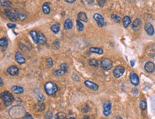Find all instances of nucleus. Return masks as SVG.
<instances>
[{"mask_svg":"<svg viewBox=\"0 0 155 119\" xmlns=\"http://www.w3.org/2000/svg\"><path fill=\"white\" fill-rule=\"evenodd\" d=\"M60 47V43L59 40H55L53 43H52V48L54 49H59Z\"/></svg>","mask_w":155,"mask_h":119,"instance_id":"obj_30","label":"nucleus"},{"mask_svg":"<svg viewBox=\"0 0 155 119\" xmlns=\"http://www.w3.org/2000/svg\"><path fill=\"white\" fill-rule=\"evenodd\" d=\"M93 18L96 21V22L97 23V25L99 26L102 27V26H104L106 25V23L104 21V18L100 14H99V13L94 14V16H93Z\"/></svg>","mask_w":155,"mask_h":119,"instance_id":"obj_4","label":"nucleus"},{"mask_svg":"<svg viewBox=\"0 0 155 119\" xmlns=\"http://www.w3.org/2000/svg\"><path fill=\"white\" fill-rule=\"evenodd\" d=\"M111 112V103L110 101H106L103 105V113L105 116H109Z\"/></svg>","mask_w":155,"mask_h":119,"instance_id":"obj_7","label":"nucleus"},{"mask_svg":"<svg viewBox=\"0 0 155 119\" xmlns=\"http://www.w3.org/2000/svg\"><path fill=\"white\" fill-rule=\"evenodd\" d=\"M89 51L91 53H93V54H103L104 53V51L102 48H99V47H91L90 49H89Z\"/></svg>","mask_w":155,"mask_h":119,"instance_id":"obj_18","label":"nucleus"},{"mask_svg":"<svg viewBox=\"0 0 155 119\" xmlns=\"http://www.w3.org/2000/svg\"><path fill=\"white\" fill-rule=\"evenodd\" d=\"M84 83V85H85L87 88H89V89H91V90H92V91H97V90L99 89V86H98L97 84L92 82V81L87 80V81H85Z\"/></svg>","mask_w":155,"mask_h":119,"instance_id":"obj_11","label":"nucleus"},{"mask_svg":"<svg viewBox=\"0 0 155 119\" xmlns=\"http://www.w3.org/2000/svg\"><path fill=\"white\" fill-rule=\"evenodd\" d=\"M60 67H61V69L63 70L65 73L67 72V70H68V66H67L66 64H62L61 66H60Z\"/></svg>","mask_w":155,"mask_h":119,"instance_id":"obj_36","label":"nucleus"},{"mask_svg":"<svg viewBox=\"0 0 155 119\" xmlns=\"http://www.w3.org/2000/svg\"><path fill=\"white\" fill-rule=\"evenodd\" d=\"M141 26H142V21H141V20L139 19H135V20L133 21V23H132V28L133 30L137 31V30H138V29L141 27Z\"/></svg>","mask_w":155,"mask_h":119,"instance_id":"obj_15","label":"nucleus"},{"mask_svg":"<svg viewBox=\"0 0 155 119\" xmlns=\"http://www.w3.org/2000/svg\"><path fill=\"white\" fill-rule=\"evenodd\" d=\"M144 29L146 32V34L149 36H153L154 34V29L152 24L149 22H146L144 25Z\"/></svg>","mask_w":155,"mask_h":119,"instance_id":"obj_8","label":"nucleus"},{"mask_svg":"<svg viewBox=\"0 0 155 119\" xmlns=\"http://www.w3.org/2000/svg\"><path fill=\"white\" fill-rule=\"evenodd\" d=\"M64 27L66 30L72 29V27H73V22H72L71 19H66L65 20V21L64 23Z\"/></svg>","mask_w":155,"mask_h":119,"instance_id":"obj_17","label":"nucleus"},{"mask_svg":"<svg viewBox=\"0 0 155 119\" xmlns=\"http://www.w3.org/2000/svg\"><path fill=\"white\" fill-rule=\"evenodd\" d=\"M46 65H47V67L48 68H50L53 66V61L52 59V58H48L46 60Z\"/></svg>","mask_w":155,"mask_h":119,"instance_id":"obj_32","label":"nucleus"},{"mask_svg":"<svg viewBox=\"0 0 155 119\" xmlns=\"http://www.w3.org/2000/svg\"><path fill=\"white\" fill-rule=\"evenodd\" d=\"M44 90L47 95L54 96L58 91V86L52 81H47L44 85Z\"/></svg>","mask_w":155,"mask_h":119,"instance_id":"obj_1","label":"nucleus"},{"mask_svg":"<svg viewBox=\"0 0 155 119\" xmlns=\"http://www.w3.org/2000/svg\"><path fill=\"white\" fill-rule=\"evenodd\" d=\"M23 119H34V118H33L29 113H27L24 115V116L23 117Z\"/></svg>","mask_w":155,"mask_h":119,"instance_id":"obj_39","label":"nucleus"},{"mask_svg":"<svg viewBox=\"0 0 155 119\" xmlns=\"http://www.w3.org/2000/svg\"><path fill=\"white\" fill-rule=\"evenodd\" d=\"M19 69L16 66H10L7 68V72L11 76H16V75H17L19 73Z\"/></svg>","mask_w":155,"mask_h":119,"instance_id":"obj_13","label":"nucleus"},{"mask_svg":"<svg viewBox=\"0 0 155 119\" xmlns=\"http://www.w3.org/2000/svg\"><path fill=\"white\" fill-rule=\"evenodd\" d=\"M76 27H77V29H78V30H79L80 31H82L84 30V24L81 22V21L77 20V21H76Z\"/></svg>","mask_w":155,"mask_h":119,"instance_id":"obj_28","label":"nucleus"},{"mask_svg":"<svg viewBox=\"0 0 155 119\" xmlns=\"http://www.w3.org/2000/svg\"><path fill=\"white\" fill-rule=\"evenodd\" d=\"M0 81H1V86H3V80L2 78H0Z\"/></svg>","mask_w":155,"mask_h":119,"instance_id":"obj_44","label":"nucleus"},{"mask_svg":"<svg viewBox=\"0 0 155 119\" xmlns=\"http://www.w3.org/2000/svg\"><path fill=\"white\" fill-rule=\"evenodd\" d=\"M4 14L12 21H15L17 20V18H18L17 14L14 12H13L12 10H11L9 9H7L4 10Z\"/></svg>","mask_w":155,"mask_h":119,"instance_id":"obj_6","label":"nucleus"},{"mask_svg":"<svg viewBox=\"0 0 155 119\" xmlns=\"http://www.w3.org/2000/svg\"><path fill=\"white\" fill-rule=\"evenodd\" d=\"M64 73H65V72H64L63 70H62V69L56 70V71L54 72V74L55 76H62V75H63V74H64Z\"/></svg>","mask_w":155,"mask_h":119,"instance_id":"obj_33","label":"nucleus"},{"mask_svg":"<svg viewBox=\"0 0 155 119\" xmlns=\"http://www.w3.org/2000/svg\"><path fill=\"white\" fill-rule=\"evenodd\" d=\"M51 30L54 34H58L60 31V24L59 23H55L51 26Z\"/></svg>","mask_w":155,"mask_h":119,"instance_id":"obj_19","label":"nucleus"},{"mask_svg":"<svg viewBox=\"0 0 155 119\" xmlns=\"http://www.w3.org/2000/svg\"><path fill=\"white\" fill-rule=\"evenodd\" d=\"M84 119H89V118H87V117H86V118H84Z\"/></svg>","mask_w":155,"mask_h":119,"instance_id":"obj_47","label":"nucleus"},{"mask_svg":"<svg viewBox=\"0 0 155 119\" xmlns=\"http://www.w3.org/2000/svg\"><path fill=\"white\" fill-rule=\"evenodd\" d=\"M131 23V18L129 16H125L123 18V24L125 28H127Z\"/></svg>","mask_w":155,"mask_h":119,"instance_id":"obj_25","label":"nucleus"},{"mask_svg":"<svg viewBox=\"0 0 155 119\" xmlns=\"http://www.w3.org/2000/svg\"><path fill=\"white\" fill-rule=\"evenodd\" d=\"M66 115L64 112H59L55 115V119H66Z\"/></svg>","mask_w":155,"mask_h":119,"instance_id":"obj_26","label":"nucleus"},{"mask_svg":"<svg viewBox=\"0 0 155 119\" xmlns=\"http://www.w3.org/2000/svg\"><path fill=\"white\" fill-rule=\"evenodd\" d=\"M0 3H1V5L4 7H9L12 5V2L10 1H3V0H1Z\"/></svg>","mask_w":155,"mask_h":119,"instance_id":"obj_29","label":"nucleus"},{"mask_svg":"<svg viewBox=\"0 0 155 119\" xmlns=\"http://www.w3.org/2000/svg\"><path fill=\"white\" fill-rule=\"evenodd\" d=\"M77 17H78V20H80V21H82L84 22H87V21H88V19H87L86 14L83 12H80Z\"/></svg>","mask_w":155,"mask_h":119,"instance_id":"obj_20","label":"nucleus"},{"mask_svg":"<svg viewBox=\"0 0 155 119\" xmlns=\"http://www.w3.org/2000/svg\"><path fill=\"white\" fill-rule=\"evenodd\" d=\"M47 42V38L45 37V36L44 35L43 33H42L41 31L38 32V44H40L41 45H44Z\"/></svg>","mask_w":155,"mask_h":119,"instance_id":"obj_14","label":"nucleus"},{"mask_svg":"<svg viewBox=\"0 0 155 119\" xmlns=\"http://www.w3.org/2000/svg\"><path fill=\"white\" fill-rule=\"evenodd\" d=\"M8 39L6 38V37H3V38H1V39H0V46H1L2 47L6 49L8 47Z\"/></svg>","mask_w":155,"mask_h":119,"instance_id":"obj_22","label":"nucleus"},{"mask_svg":"<svg viewBox=\"0 0 155 119\" xmlns=\"http://www.w3.org/2000/svg\"><path fill=\"white\" fill-rule=\"evenodd\" d=\"M65 2H68V3H69V4H71V3H74V2H75L76 1H75V0H72V1H71V0H65Z\"/></svg>","mask_w":155,"mask_h":119,"instance_id":"obj_42","label":"nucleus"},{"mask_svg":"<svg viewBox=\"0 0 155 119\" xmlns=\"http://www.w3.org/2000/svg\"><path fill=\"white\" fill-rule=\"evenodd\" d=\"M12 91L16 94H21L24 92V89L19 86H13L11 89Z\"/></svg>","mask_w":155,"mask_h":119,"instance_id":"obj_16","label":"nucleus"},{"mask_svg":"<svg viewBox=\"0 0 155 119\" xmlns=\"http://www.w3.org/2000/svg\"><path fill=\"white\" fill-rule=\"evenodd\" d=\"M17 16H18V18L20 20H24L27 18V15L25 14H23V13H19V14H17Z\"/></svg>","mask_w":155,"mask_h":119,"instance_id":"obj_38","label":"nucleus"},{"mask_svg":"<svg viewBox=\"0 0 155 119\" xmlns=\"http://www.w3.org/2000/svg\"><path fill=\"white\" fill-rule=\"evenodd\" d=\"M44 117H45L46 119H52V118H53V115H52V112H50V111H47V112L45 113Z\"/></svg>","mask_w":155,"mask_h":119,"instance_id":"obj_35","label":"nucleus"},{"mask_svg":"<svg viewBox=\"0 0 155 119\" xmlns=\"http://www.w3.org/2000/svg\"><path fill=\"white\" fill-rule=\"evenodd\" d=\"M42 11L45 14H49L50 13V7L49 6V4L47 2H45L42 5Z\"/></svg>","mask_w":155,"mask_h":119,"instance_id":"obj_24","label":"nucleus"},{"mask_svg":"<svg viewBox=\"0 0 155 119\" xmlns=\"http://www.w3.org/2000/svg\"><path fill=\"white\" fill-rule=\"evenodd\" d=\"M144 69L148 73H152L155 71V65L151 61H148L144 65Z\"/></svg>","mask_w":155,"mask_h":119,"instance_id":"obj_12","label":"nucleus"},{"mask_svg":"<svg viewBox=\"0 0 155 119\" xmlns=\"http://www.w3.org/2000/svg\"><path fill=\"white\" fill-rule=\"evenodd\" d=\"M125 71V68L122 66H117V67H115L114 71H113V75L116 78H120L121 76H123L124 73Z\"/></svg>","mask_w":155,"mask_h":119,"instance_id":"obj_5","label":"nucleus"},{"mask_svg":"<svg viewBox=\"0 0 155 119\" xmlns=\"http://www.w3.org/2000/svg\"><path fill=\"white\" fill-rule=\"evenodd\" d=\"M29 34H30V36H31V38L33 39L34 42L37 44L38 43V33L34 30H31L30 31Z\"/></svg>","mask_w":155,"mask_h":119,"instance_id":"obj_21","label":"nucleus"},{"mask_svg":"<svg viewBox=\"0 0 155 119\" xmlns=\"http://www.w3.org/2000/svg\"><path fill=\"white\" fill-rule=\"evenodd\" d=\"M114 119H123L122 117H120V116H118V117H117V118H114Z\"/></svg>","mask_w":155,"mask_h":119,"instance_id":"obj_45","label":"nucleus"},{"mask_svg":"<svg viewBox=\"0 0 155 119\" xmlns=\"http://www.w3.org/2000/svg\"><path fill=\"white\" fill-rule=\"evenodd\" d=\"M44 100V96L42 94H40L37 96V101L40 102V103L42 102Z\"/></svg>","mask_w":155,"mask_h":119,"instance_id":"obj_37","label":"nucleus"},{"mask_svg":"<svg viewBox=\"0 0 155 119\" xmlns=\"http://www.w3.org/2000/svg\"><path fill=\"white\" fill-rule=\"evenodd\" d=\"M15 60L19 64H24L26 63V59L20 51H17L15 54Z\"/></svg>","mask_w":155,"mask_h":119,"instance_id":"obj_10","label":"nucleus"},{"mask_svg":"<svg viewBox=\"0 0 155 119\" xmlns=\"http://www.w3.org/2000/svg\"><path fill=\"white\" fill-rule=\"evenodd\" d=\"M111 18H112V19H113L115 22H117V23H119V22H120V21H121L120 17L118 16V15H117V14H112V15H111Z\"/></svg>","mask_w":155,"mask_h":119,"instance_id":"obj_31","label":"nucleus"},{"mask_svg":"<svg viewBox=\"0 0 155 119\" xmlns=\"http://www.w3.org/2000/svg\"><path fill=\"white\" fill-rule=\"evenodd\" d=\"M7 25L9 29H14V28H16V26H17V25L15 24H11V23H9Z\"/></svg>","mask_w":155,"mask_h":119,"instance_id":"obj_40","label":"nucleus"},{"mask_svg":"<svg viewBox=\"0 0 155 119\" xmlns=\"http://www.w3.org/2000/svg\"><path fill=\"white\" fill-rule=\"evenodd\" d=\"M100 65H101V67L104 70L108 71V70H110L112 68L113 63H112L111 59H109L108 58H104V59H102L101 60Z\"/></svg>","mask_w":155,"mask_h":119,"instance_id":"obj_3","label":"nucleus"},{"mask_svg":"<svg viewBox=\"0 0 155 119\" xmlns=\"http://www.w3.org/2000/svg\"><path fill=\"white\" fill-rule=\"evenodd\" d=\"M68 119H75V118H73V117H71V118H68Z\"/></svg>","mask_w":155,"mask_h":119,"instance_id":"obj_46","label":"nucleus"},{"mask_svg":"<svg viewBox=\"0 0 155 119\" xmlns=\"http://www.w3.org/2000/svg\"><path fill=\"white\" fill-rule=\"evenodd\" d=\"M45 108V105L44 103H37L34 106V109L36 110V111H39V112H41L42 110H44Z\"/></svg>","mask_w":155,"mask_h":119,"instance_id":"obj_23","label":"nucleus"},{"mask_svg":"<svg viewBox=\"0 0 155 119\" xmlns=\"http://www.w3.org/2000/svg\"><path fill=\"white\" fill-rule=\"evenodd\" d=\"M98 4H99V5L100 6V7H103L104 6V4H105V2H106V1H104V0H102V1H100V0H98Z\"/></svg>","mask_w":155,"mask_h":119,"instance_id":"obj_41","label":"nucleus"},{"mask_svg":"<svg viewBox=\"0 0 155 119\" xmlns=\"http://www.w3.org/2000/svg\"><path fill=\"white\" fill-rule=\"evenodd\" d=\"M89 64L91 66H93L94 68H97L98 67V61H97V59H89Z\"/></svg>","mask_w":155,"mask_h":119,"instance_id":"obj_27","label":"nucleus"},{"mask_svg":"<svg viewBox=\"0 0 155 119\" xmlns=\"http://www.w3.org/2000/svg\"><path fill=\"white\" fill-rule=\"evenodd\" d=\"M1 98L2 99V101H4V103L6 106H8L9 105H11L14 101V96L8 92V91H4L1 94Z\"/></svg>","mask_w":155,"mask_h":119,"instance_id":"obj_2","label":"nucleus"},{"mask_svg":"<svg viewBox=\"0 0 155 119\" xmlns=\"http://www.w3.org/2000/svg\"><path fill=\"white\" fill-rule=\"evenodd\" d=\"M130 64H131V66H132V67H134V64H135V61H130Z\"/></svg>","mask_w":155,"mask_h":119,"instance_id":"obj_43","label":"nucleus"},{"mask_svg":"<svg viewBox=\"0 0 155 119\" xmlns=\"http://www.w3.org/2000/svg\"><path fill=\"white\" fill-rule=\"evenodd\" d=\"M129 79H130V81L131 83L134 85V86H138L139 84V78L137 76V73H132L129 76Z\"/></svg>","mask_w":155,"mask_h":119,"instance_id":"obj_9","label":"nucleus"},{"mask_svg":"<svg viewBox=\"0 0 155 119\" xmlns=\"http://www.w3.org/2000/svg\"><path fill=\"white\" fill-rule=\"evenodd\" d=\"M139 106L142 110H145L146 108V102L145 101H141L139 103Z\"/></svg>","mask_w":155,"mask_h":119,"instance_id":"obj_34","label":"nucleus"}]
</instances>
